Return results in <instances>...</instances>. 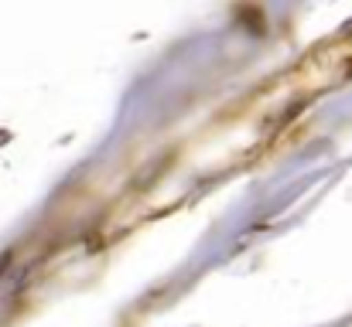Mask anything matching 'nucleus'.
Returning a JSON list of instances; mask_svg holds the SVG:
<instances>
[]
</instances>
